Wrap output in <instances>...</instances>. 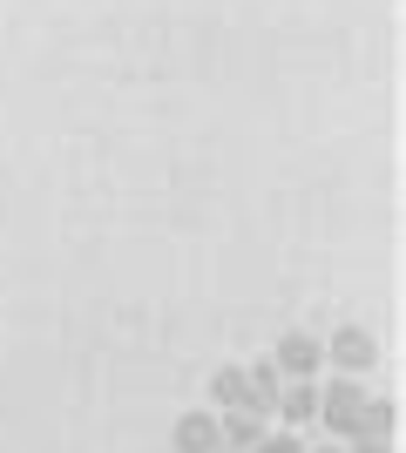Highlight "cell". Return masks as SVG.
Listing matches in <instances>:
<instances>
[{
  "label": "cell",
  "instance_id": "1",
  "mask_svg": "<svg viewBox=\"0 0 406 453\" xmlns=\"http://www.w3.org/2000/svg\"><path fill=\"white\" fill-rule=\"evenodd\" d=\"M366 386L359 379H332V386H318V426H326L332 440H352L359 434V413H366Z\"/></svg>",
  "mask_w": 406,
  "mask_h": 453
},
{
  "label": "cell",
  "instance_id": "2",
  "mask_svg": "<svg viewBox=\"0 0 406 453\" xmlns=\"http://www.w3.org/2000/svg\"><path fill=\"white\" fill-rule=\"evenodd\" d=\"M271 372L285 379V386H311V379L326 372V352H318V339H305V332H285V339L271 345Z\"/></svg>",
  "mask_w": 406,
  "mask_h": 453
},
{
  "label": "cell",
  "instance_id": "3",
  "mask_svg": "<svg viewBox=\"0 0 406 453\" xmlns=\"http://www.w3.org/2000/svg\"><path fill=\"white\" fill-rule=\"evenodd\" d=\"M318 352H326V365L339 379H366L372 365H379V345H372V332H359V325L332 332V345H318Z\"/></svg>",
  "mask_w": 406,
  "mask_h": 453
},
{
  "label": "cell",
  "instance_id": "4",
  "mask_svg": "<svg viewBox=\"0 0 406 453\" xmlns=\"http://www.w3.org/2000/svg\"><path fill=\"white\" fill-rule=\"evenodd\" d=\"M217 440H224V453H257L264 419L257 413H217Z\"/></svg>",
  "mask_w": 406,
  "mask_h": 453
},
{
  "label": "cell",
  "instance_id": "5",
  "mask_svg": "<svg viewBox=\"0 0 406 453\" xmlns=\"http://www.w3.org/2000/svg\"><path fill=\"white\" fill-rule=\"evenodd\" d=\"M176 453H224V440H217V413H183V419H176Z\"/></svg>",
  "mask_w": 406,
  "mask_h": 453
},
{
  "label": "cell",
  "instance_id": "6",
  "mask_svg": "<svg viewBox=\"0 0 406 453\" xmlns=\"http://www.w3.org/2000/svg\"><path fill=\"white\" fill-rule=\"evenodd\" d=\"M278 419H285V426H311V419H318V379H311V386H285V393H278Z\"/></svg>",
  "mask_w": 406,
  "mask_h": 453
},
{
  "label": "cell",
  "instance_id": "7",
  "mask_svg": "<svg viewBox=\"0 0 406 453\" xmlns=\"http://www.w3.org/2000/svg\"><path fill=\"white\" fill-rule=\"evenodd\" d=\"M352 440H379L393 447V399H366V413H359V434Z\"/></svg>",
  "mask_w": 406,
  "mask_h": 453
},
{
  "label": "cell",
  "instance_id": "8",
  "mask_svg": "<svg viewBox=\"0 0 406 453\" xmlns=\"http://www.w3.org/2000/svg\"><path fill=\"white\" fill-rule=\"evenodd\" d=\"M211 406L217 413H237V406H244V365H224V372L211 379Z\"/></svg>",
  "mask_w": 406,
  "mask_h": 453
},
{
  "label": "cell",
  "instance_id": "9",
  "mask_svg": "<svg viewBox=\"0 0 406 453\" xmlns=\"http://www.w3.org/2000/svg\"><path fill=\"white\" fill-rule=\"evenodd\" d=\"M257 453H339V447H298V440H257Z\"/></svg>",
  "mask_w": 406,
  "mask_h": 453
},
{
  "label": "cell",
  "instance_id": "10",
  "mask_svg": "<svg viewBox=\"0 0 406 453\" xmlns=\"http://www.w3.org/2000/svg\"><path fill=\"white\" fill-rule=\"evenodd\" d=\"M339 453H393V447H379V440H346Z\"/></svg>",
  "mask_w": 406,
  "mask_h": 453
}]
</instances>
